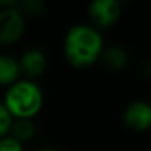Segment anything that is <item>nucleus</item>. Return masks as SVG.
I'll return each mask as SVG.
<instances>
[{
  "mask_svg": "<svg viewBox=\"0 0 151 151\" xmlns=\"http://www.w3.org/2000/svg\"><path fill=\"white\" fill-rule=\"evenodd\" d=\"M102 50V36L92 25H73L65 34L64 55L73 67L86 68L92 65L101 56Z\"/></svg>",
  "mask_w": 151,
  "mask_h": 151,
  "instance_id": "obj_1",
  "label": "nucleus"
},
{
  "mask_svg": "<svg viewBox=\"0 0 151 151\" xmlns=\"http://www.w3.org/2000/svg\"><path fill=\"white\" fill-rule=\"evenodd\" d=\"M3 105L14 119L30 120L42 110V89L31 80H17L6 91Z\"/></svg>",
  "mask_w": 151,
  "mask_h": 151,
  "instance_id": "obj_2",
  "label": "nucleus"
},
{
  "mask_svg": "<svg viewBox=\"0 0 151 151\" xmlns=\"http://www.w3.org/2000/svg\"><path fill=\"white\" fill-rule=\"evenodd\" d=\"M25 30L24 14L18 5L0 9V45H11L18 42Z\"/></svg>",
  "mask_w": 151,
  "mask_h": 151,
  "instance_id": "obj_3",
  "label": "nucleus"
},
{
  "mask_svg": "<svg viewBox=\"0 0 151 151\" xmlns=\"http://www.w3.org/2000/svg\"><path fill=\"white\" fill-rule=\"evenodd\" d=\"M89 15L96 25L110 27L120 17V3L117 0H95L89 6Z\"/></svg>",
  "mask_w": 151,
  "mask_h": 151,
  "instance_id": "obj_4",
  "label": "nucleus"
},
{
  "mask_svg": "<svg viewBox=\"0 0 151 151\" xmlns=\"http://www.w3.org/2000/svg\"><path fill=\"white\" fill-rule=\"evenodd\" d=\"M123 122L132 130H145L151 124V107L148 102L135 101L123 111Z\"/></svg>",
  "mask_w": 151,
  "mask_h": 151,
  "instance_id": "obj_5",
  "label": "nucleus"
},
{
  "mask_svg": "<svg viewBox=\"0 0 151 151\" xmlns=\"http://www.w3.org/2000/svg\"><path fill=\"white\" fill-rule=\"evenodd\" d=\"M18 64H19V70H22V73H25L28 77H37L46 70L47 59L42 50L28 49L22 53L21 61Z\"/></svg>",
  "mask_w": 151,
  "mask_h": 151,
  "instance_id": "obj_6",
  "label": "nucleus"
},
{
  "mask_svg": "<svg viewBox=\"0 0 151 151\" xmlns=\"http://www.w3.org/2000/svg\"><path fill=\"white\" fill-rule=\"evenodd\" d=\"M19 64L11 55H0V85L11 86L19 77Z\"/></svg>",
  "mask_w": 151,
  "mask_h": 151,
  "instance_id": "obj_7",
  "label": "nucleus"
},
{
  "mask_svg": "<svg viewBox=\"0 0 151 151\" xmlns=\"http://www.w3.org/2000/svg\"><path fill=\"white\" fill-rule=\"evenodd\" d=\"M11 130H12V136L22 144L24 141H28L30 138L34 136L36 126L28 119H17L15 122H12Z\"/></svg>",
  "mask_w": 151,
  "mask_h": 151,
  "instance_id": "obj_8",
  "label": "nucleus"
},
{
  "mask_svg": "<svg viewBox=\"0 0 151 151\" xmlns=\"http://www.w3.org/2000/svg\"><path fill=\"white\" fill-rule=\"evenodd\" d=\"M101 56L104 58L105 64H107L108 67L114 68V70L122 68V67L127 62V55H126V52H124L122 47H119V46H111V47L102 50Z\"/></svg>",
  "mask_w": 151,
  "mask_h": 151,
  "instance_id": "obj_9",
  "label": "nucleus"
},
{
  "mask_svg": "<svg viewBox=\"0 0 151 151\" xmlns=\"http://www.w3.org/2000/svg\"><path fill=\"white\" fill-rule=\"evenodd\" d=\"M12 122H14V117L6 110L3 102H0V138H3V136L8 135V132L11 130Z\"/></svg>",
  "mask_w": 151,
  "mask_h": 151,
  "instance_id": "obj_10",
  "label": "nucleus"
},
{
  "mask_svg": "<svg viewBox=\"0 0 151 151\" xmlns=\"http://www.w3.org/2000/svg\"><path fill=\"white\" fill-rule=\"evenodd\" d=\"M0 151H22V144L14 136L6 135L0 138Z\"/></svg>",
  "mask_w": 151,
  "mask_h": 151,
  "instance_id": "obj_11",
  "label": "nucleus"
},
{
  "mask_svg": "<svg viewBox=\"0 0 151 151\" xmlns=\"http://www.w3.org/2000/svg\"><path fill=\"white\" fill-rule=\"evenodd\" d=\"M18 8L19 11H25L27 14H40L45 8V5L42 2H39V0H28V2H24V3H18Z\"/></svg>",
  "mask_w": 151,
  "mask_h": 151,
  "instance_id": "obj_12",
  "label": "nucleus"
},
{
  "mask_svg": "<svg viewBox=\"0 0 151 151\" xmlns=\"http://www.w3.org/2000/svg\"><path fill=\"white\" fill-rule=\"evenodd\" d=\"M39 151H56V150H52V148H43V150H39Z\"/></svg>",
  "mask_w": 151,
  "mask_h": 151,
  "instance_id": "obj_13",
  "label": "nucleus"
}]
</instances>
